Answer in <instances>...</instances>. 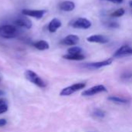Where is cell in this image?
Wrapping results in <instances>:
<instances>
[{"label":"cell","mask_w":132,"mask_h":132,"mask_svg":"<svg viewBox=\"0 0 132 132\" xmlns=\"http://www.w3.org/2000/svg\"><path fill=\"white\" fill-rule=\"evenodd\" d=\"M19 29L15 25H2L0 26V37L3 39H13L18 36Z\"/></svg>","instance_id":"cell-1"},{"label":"cell","mask_w":132,"mask_h":132,"mask_svg":"<svg viewBox=\"0 0 132 132\" xmlns=\"http://www.w3.org/2000/svg\"><path fill=\"white\" fill-rule=\"evenodd\" d=\"M25 77L29 81H30L31 83L38 86L39 87L44 88L46 87V84L35 72L32 71V70H26L25 72Z\"/></svg>","instance_id":"cell-2"},{"label":"cell","mask_w":132,"mask_h":132,"mask_svg":"<svg viewBox=\"0 0 132 132\" xmlns=\"http://www.w3.org/2000/svg\"><path fill=\"white\" fill-rule=\"evenodd\" d=\"M85 87H86V84H84V83L74 84L71 86L63 88L60 91V96H70V95L73 94V93H75L81 89H84Z\"/></svg>","instance_id":"cell-3"},{"label":"cell","mask_w":132,"mask_h":132,"mask_svg":"<svg viewBox=\"0 0 132 132\" xmlns=\"http://www.w3.org/2000/svg\"><path fill=\"white\" fill-rule=\"evenodd\" d=\"M70 25L75 29H89L91 26V22L88 20L86 18H78L74 20H73Z\"/></svg>","instance_id":"cell-4"},{"label":"cell","mask_w":132,"mask_h":132,"mask_svg":"<svg viewBox=\"0 0 132 132\" xmlns=\"http://www.w3.org/2000/svg\"><path fill=\"white\" fill-rule=\"evenodd\" d=\"M46 12V11L44 9H25L22 10V15H24L26 16L33 17L36 19L43 18Z\"/></svg>","instance_id":"cell-5"},{"label":"cell","mask_w":132,"mask_h":132,"mask_svg":"<svg viewBox=\"0 0 132 132\" xmlns=\"http://www.w3.org/2000/svg\"><path fill=\"white\" fill-rule=\"evenodd\" d=\"M108 90L104 85H97L94 87H92L86 90H84L82 93V95L84 97H89V96H93L95 94H97L101 92H107Z\"/></svg>","instance_id":"cell-6"},{"label":"cell","mask_w":132,"mask_h":132,"mask_svg":"<svg viewBox=\"0 0 132 132\" xmlns=\"http://www.w3.org/2000/svg\"><path fill=\"white\" fill-rule=\"evenodd\" d=\"M15 26H19V27H22V28H25L27 29H29L32 28V21L27 18L26 16H19L18 17L15 22H14Z\"/></svg>","instance_id":"cell-7"},{"label":"cell","mask_w":132,"mask_h":132,"mask_svg":"<svg viewBox=\"0 0 132 132\" xmlns=\"http://www.w3.org/2000/svg\"><path fill=\"white\" fill-rule=\"evenodd\" d=\"M113 62V59L112 58H109L108 60H103V61H99V62H95V63H87L84 65L85 67L88 68V69H100L101 67H107L109 66Z\"/></svg>","instance_id":"cell-8"},{"label":"cell","mask_w":132,"mask_h":132,"mask_svg":"<svg viewBox=\"0 0 132 132\" xmlns=\"http://www.w3.org/2000/svg\"><path fill=\"white\" fill-rule=\"evenodd\" d=\"M132 55V47L128 45H124L121 46L114 53V58H120L126 56H131Z\"/></svg>","instance_id":"cell-9"},{"label":"cell","mask_w":132,"mask_h":132,"mask_svg":"<svg viewBox=\"0 0 132 132\" xmlns=\"http://www.w3.org/2000/svg\"><path fill=\"white\" fill-rule=\"evenodd\" d=\"M79 41H80V38L78 36L70 34V35L67 36L65 38H63L60 41V43L61 44L67 45V46H73V45H76L77 43H79Z\"/></svg>","instance_id":"cell-10"},{"label":"cell","mask_w":132,"mask_h":132,"mask_svg":"<svg viewBox=\"0 0 132 132\" xmlns=\"http://www.w3.org/2000/svg\"><path fill=\"white\" fill-rule=\"evenodd\" d=\"M87 41H88L90 43L105 44L109 42V39L103 35H92L87 38Z\"/></svg>","instance_id":"cell-11"},{"label":"cell","mask_w":132,"mask_h":132,"mask_svg":"<svg viewBox=\"0 0 132 132\" xmlns=\"http://www.w3.org/2000/svg\"><path fill=\"white\" fill-rule=\"evenodd\" d=\"M61 26H62L61 21L56 18H54L50 22L48 25V30L50 32H55L60 27H61Z\"/></svg>","instance_id":"cell-12"},{"label":"cell","mask_w":132,"mask_h":132,"mask_svg":"<svg viewBox=\"0 0 132 132\" xmlns=\"http://www.w3.org/2000/svg\"><path fill=\"white\" fill-rule=\"evenodd\" d=\"M59 7H60V9L62 11L70 12L75 9V4H74V2H73L71 1H64L60 4Z\"/></svg>","instance_id":"cell-13"},{"label":"cell","mask_w":132,"mask_h":132,"mask_svg":"<svg viewBox=\"0 0 132 132\" xmlns=\"http://www.w3.org/2000/svg\"><path fill=\"white\" fill-rule=\"evenodd\" d=\"M33 46L39 50H46L50 48L49 43L45 40H39L33 43Z\"/></svg>","instance_id":"cell-14"},{"label":"cell","mask_w":132,"mask_h":132,"mask_svg":"<svg viewBox=\"0 0 132 132\" xmlns=\"http://www.w3.org/2000/svg\"><path fill=\"white\" fill-rule=\"evenodd\" d=\"M63 57L66 60H83L85 56L81 53V54H66L63 56Z\"/></svg>","instance_id":"cell-15"},{"label":"cell","mask_w":132,"mask_h":132,"mask_svg":"<svg viewBox=\"0 0 132 132\" xmlns=\"http://www.w3.org/2000/svg\"><path fill=\"white\" fill-rule=\"evenodd\" d=\"M108 100L110 101H111V102L117 103V104H125L129 103V101L127 100V99H125V98H122V97H114V96L108 97Z\"/></svg>","instance_id":"cell-16"},{"label":"cell","mask_w":132,"mask_h":132,"mask_svg":"<svg viewBox=\"0 0 132 132\" xmlns=\"http://www.w3.org/2000/svg\"><path fill=\"white\" fill-rule=\"evenodd\" d=\"M92 115L93 117L96 118H104L105 117V112L101 109H95L93 112H92Z\"/></svg>","instance_id":"cell-17"},{"label":"cell","mask_w":132,"mask_h":132,"mask_svg":"<svg viewBox=\"0 0 132 132\" xmlns=\"http://www.w3.org/2000/svg\"><path fill=\"white\" fill-rule=\"evenodd\" d=\"M8 111V104L5 99H0V114Z\"/></svg>","instance_id":"cell-18"},{"label":"cell","mask_w":132,"mask_h":132,"mask_svg":"<svg viewBox=\"0 0 132 132\" xmlns=\"http://www.w3.org/2000/svg\"><path fill=\"white\" fill-rule=\"evenodd\" d=\"M67 52L69 54H81L82 49L79 46H73L69 48Z\"/></svg>","instance_id":"cell-19"},{"label":"cell","mask_w":132,"mask_h":132,"mask_svg":"<svg viewBox=\"0 0 132 132\" xmlns=\"http://www.w3.org/2000/svg\"><path fill=\"white\" fill-rule=\"evenodd\" d=\"M125 13V9L123 8H121V9H118L117 10H115L114 12H113L111 14V17H121L122 15H124Z\"/></svg>","instance_id":"cell-20"},{"label":"cell","mask_w":132,"mask_h":132,"mask_svg":"<svg viewBox=\"0 0 132 132\" xmlns=\"http://www.w3.org/2000/svg\"><path fill=\"white\" fill-rule=\"evenodd\" d=\"M106 26L109 28H112V29H117V28H119L120 25L118 23V22H107Z\"/></svg>","instance_id":"cell-21"},{"label":"cell","mask_w":132,"mask_h":132,"mask_svg":"<svg viewBox=\"0 0 132 132\" xmlns=\"http://www.w3.org/2000/svg\"><path fill=\"white\" fill-rule=\"evenodd\" d=\"M7 121L5 119H0V127H3L6 125Z\"/></svg>","instance_id":"cell-22"},{"label":"cell","mask_w":132,"mask_h":132,"mask_svg":"<svg viewBox=\"0 0 132 132\" xmlns=\"http://www.w3.org/2000/svg\"><path fill=\"white\" fill-rule=\"evenodd\" d=\"M108 1H110L111 2H114V3H117V4H120L121 2H123L124 0H108Z\"/></svg>","instance_id":"cell-23"},{"label":"cell","mask_w":132,"mask_h":132,"mask_svg":"<svg viewBox=\"0 0 132 132\" xmlns=\"http://www.w3.org/2000/svg\"><path fill=\"white\" fill-rule=\"evenodd\" d=\"M4 94V92L2 90H0V95H3Z\"/></svg>","instance_id":"cell-24"},{"label":"cell","mask_w":132,"mask_h":132,"mask_svg":"<svg viewBox=\"0 0 132 132\" xmlns=\"http://www.w3.org/2000/svg\"><path fill=\"white\" fill-rule=\"evenodd\" d=\"M129 5H130V6H131L132 7V1H130V2H129Z\"/></svg>","instance_id":"cell-25"},{"label":"cell","mask_w":132,"mask_h":132,"mask_svg":"<svg viewBox=\"0 0 132 132\" xmlns=\"http://www.w3.org/2000/svg\"><path fill=\"white\" fill-rule=\"evenodd\" d=\"M1 80H2V77H0V81H1Z\"/></svg>","instance_id":"cell-26"}]
</instances>
